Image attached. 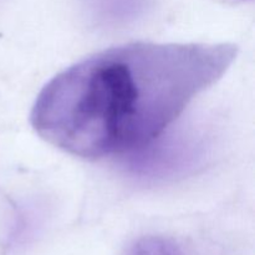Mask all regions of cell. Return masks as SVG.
Returning a JSON list of instances; mask_svg holds the SVG:
<instances>
[{
    "mask_svg": "<svg viewBox=\"0 0 255 255\" xmlns=\"http://www.w3.org/2000/svg\"><path fill=\"white\" fill-rule=\"evenodd\" d=\"M127 255H184L171 239L163 237H144L132 246Z\"/></svg>",
    "mask_w": 255,
    "mask_h": 255,
    "instance_id": "cell-2",
    "label": "cell"
},
{
    "mask_svg": "<svg viewBox=\"0 0 255 255\" xmlns=\"http://www.w3.org/2000/svg\"><path fill=\"white\" fill-rule=\"evenodd\" d=\"M233 42L134 41L90 55L59 72L30 112L47 143L87 161L153 143L238 55Z\"/></svg>",
    "mask_w": 255,
    "mask_h": 255,
    "instance_id": "cell-1",
    "label": "cell"
}]
</instances>
